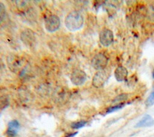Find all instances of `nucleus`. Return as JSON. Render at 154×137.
<instances>
[{"mask_svg": "<svg viewBox=\"0 0 154 137\" xmlns=\"http://www.w3.org/2000/svg\"><path fill=\"white\" fill-rule=\"evenodd\" d=\"M108 62V57L103 53L97 54L91 60V66L97 70L104 69Z\"/></svg>", "mask_w": 154, "mask_h": 137, "instance_id": "nucleus-3", "label": "nucleus"}, {"mask_svg": "<svg viewBox=\"0 0 154 137\" xmlns=\"http://www.w3.org/2000/svg\"><path fill=\"white\" fill-rule=\"evenodd\" d=\"M78 133V132H74V133H69L68 135H67L66 136V137H74L75 135H76Z\"/></svg>", "mask_w": 154, "mask_h": 137, "instance_id": "nucleus-20", "label": "nucleus"}, {"mask_svg": "<svg viewBox=\"0 0 154 137\" xmlns=\"http://www.w3.org/2000/svg\"><path fill=\"white\" fill-rule=\"evenodd\" d=\"M152 75H153V78H154V69L153 71V72H152Z\"/></svg>", "mask_w": 154, "mask_h": 137, "instance_id": "nucleus-21", "label": "nucleus"}, {"mask_svg": "<svg viewBox=\"0 0 154 137\" xmlns=\"http://www.w3.org/2000/svg\"><path fill=\"white\" fill-rule=\"evenodd\" d=\"M45 28L51 33L57 31L60 26V19L57 15L49 16L45 21Z\"/></svg>", "mask_w": 154, "mask_h": 137, "instance_id": "nucleus-4", "label": "nucleus"}, {"mask_svg": "<svg viewBox=\"0 0 154 137\" xmlns=\"http://www.w3.org/2000/svg\"><path fill=\"white\" fill-rule=\"evenodd\" d=\"M6 15L5 7L3 3L0 2V24L4 21Z\"/></svg>", "mask_w": 154, "mask_h": 137, "instance_id": "nucleus-16", "label": "nucleus"}, {"mask_svg": "<svg viewBox=\"0 0 154 137\" xmlns=\"http://www.w3.org/2000/svg\"><path fill=\"white\" fill-rule=\"evenodd\" d=\"M109 74H110L109 71L105 70V69L97 72L93 78V86L96 88H100L102 87L108 80Z\"/></svg>", "mask_w": 154, "mask_h": 137, "instance_id": "nucleus-2", "label": "nucleus"}, {"mask_svg": "<svg viewBox=\"0 0 154 137\" xmlns=\"http://www.w3.org/2000/svg\"><path fill=\"white\" fill-rule=\"evenodd\" d=\"M20 38L23 42L29 46H31L35 42V38L33 31L29 29L25 30L22 32Z\"/></svg>", "mask_w": 154, "mask_h": 137, "instance_id": "nucleus-7", "label": "nucleus"}, {"mask_svg": "<svg viewBox=\"0 0 154 137\" xmlns=\"http://www.w3.org/2000/svg\"><path fill=\"white\" fill-rule=\"evenodd\" d=\"M127 69L123 66H119L114 71V76L118 81H123L126 80L128 77Z\"/></svg>", "mask_w": 154, "mask_h": 137, "instance_id": "nucleus-10", "label": "nucleus"}, {"mask_svg": "<svg viewBox=\"0 0 154 137\" xmlns=\"http://www.w3.org/2000/svg\"><path fill=\"white\" fill-rule=\"evenodd\" d=\"M66 28L72 31L80 29L84 24L82 15L77 10H74L69 13L64 21Z\"/></svg>", "mask_w": 154, "mask_h": 137, "instance_id": "nucleus-1", "label": "nucleus"}, {"mask_svg": "<svg viewBox=\"0 0 154 137\" xmlns=\"http://www.w3.org/2000/svg\"><path fill=\"white\" fill-rule=\"evenodd\" d=\"M87 80V75L82 70L76 69L73 71L70 75V80L72 83L76 86H81Z\"/></svg>", "mask_w": 154, "mask_h": 137, "instance_id": "nucleus-5", "label": "nucleus"}, {"mask_svg": "<svg viewBox=\"0 0 154 137\" xmlns=\"http://www.w3.org/2000/svg\"><path fill=\"white\" fill-rule=\"evenodd\" d=\"M86 124H87V121H84V120L76 121V122L73 123L71 124V127L73 129H81V128L84 127Z\"/></svg>", "mask_w": 154, "mask_h": 137, "instance_id": "nucleus-15", "label": "nucleus"}, {"mask_svg": "<svg viewBox=\"0 0 154 137\" xmlns=\"http://www.w3.org/2000/svg\"><path fill=\"white\" fill-rule=\"evenodd\" d=\"M9 104L8 99L5 96L0 97V109H4L8 106Z\"/></svg>", "mask_w": 154, "mask_h": 137, "instance_id": "nucleus-17", "label": "nucleus"}, {"mask_svg": "<svg viewBox=\"0 0 154 137\" xmlns=\"http://www.w3.org/2000/svg\"><path fill=\"white\" fill-rule=\"evenodd\" d=\"M7 62L9 68L13 71H19L20 69L22 68V60L16 56H12L8 57Z\"/></svg>", "mask_w": 154, "mask_h": 137, "instance_id": "nucleus-8", "label": "nucleus"}, {"mask_svg": "<svg viewBox=\"0 0 154 137\" xmlns=\"http://www.w3.org/2000/svg\"><path fill=\"white\" fill-rule=\"evenodd\" d=\"M128 98V95L125 94H120L119 95H118L117 97H116L114 100H113V103H118V102H121L123 100H125Z\"/></svg>", "mask_w": 154, "mask_h": 137, "instance_id": "nucleus-18", "label": "nucleus"}, {"mask_svg": "<svg viewBox=\"0 0 154 137\" xmlns=\"http://www.w3.org/2000/svg\"><path fill=\"white\" fill-rule=\"evenodd\" d=\"M154 124L153 118L149 114H146L135 125V127H147Z\"/></svg>", "mask_w": 154, "mask_h": 137, "instance_id": "nucleus-11", "label": "nucleus"}, {"mask_svg": "<svg viewBox=\"0 0 154 137\" xmlns=\"http://www.w3.org/2000/svg\"><path fill=\"white\" fill-rule=\"evenodd\" d=\"M146 14L148 18L150 21H154V3L150 4L149 6L146 11Z\"/></svg>", "mask_w": 154, "mask_h": 137, "instance_id": "nucleus-13", "label": "nucleus"}, {"mask_svg": "<svg viewBox=\"0 0 154 137\" xmlns=\"http://www.w3.org/2000/svg\"><path fill=\"white\" fill-rule=\"evenodd\" d=\"M99 40L103 46L105 47L109 46L114 40L112 31L108 28H103L100 32Z\"/></svg>", "mask_w": 154, "mask_h": 137, "instance_id": "nucleus-6", "label": "nucleus"}, {"mask_svg": "<svg viewBox=\"0 0 154 137\" xmlns=\"http://www.w3.org/2000/svg\"><path fill=\"white\" fill-rule=\"evenodd\" d=\"M68 98V94L65 91H61L60 92L58 93L56 95V100H58L59 102L61 103L63 101H65L66 100H67Z\"/></svg>", "mask_w": 154, "mask_h": 137, "instance_id": "nucleus-12", "label": "nucleus"}, {"mask_svg": "<svg viewBox=\"0 0 154 137\" xmlns=\"http://www.w3.org/2000/svg\"><path fill=\"white\" fill-rule=\"evenodd\" d=\"M20 127L19 123L16 120L13 119L10 121L8 124V129L7 130V135L9 137H14Z\"/></svg>", "mask_w": 154, "mask_h": 137, "instance_id": "nucleus-9", "label": "nucleus"}, {"mask_svg": "<svg viewBox=\"0 0 154 137\" xmlns=\"http://www.w3.org/2000/svg\"><path fill=\"white\" fill-rule=\"evenodd\" d=\"M146 104L148 106H150L154 104V90L152 91V92L147 98L146 100Z\"/></svg>", "mask_w": 154, "mask_h": 137, "instance_id": "nucleus-19", "label": "nucleus"}, {"mask_svg": "<svg viewBox=\"0 0 154 137\" xmlns=\"http://www.w3.org/2000/svg\"><path fill=\"white\" fill-rule=\"evenodd\" d=\"M125 103H120L118 104H116L115 106H111V107H109L107 110H106V113H111V112H115L116 110H118L122 108H123L125 106Z\"/></svg>", "mask_w": 154, "mask_h": 137, "instance_id": "nucleus-14", "label": "nucleus"}]
</instances>
